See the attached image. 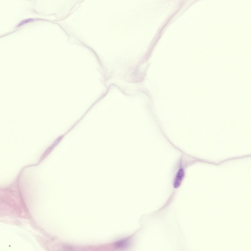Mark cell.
<instances>
[{
    "instance_id": "1",
    "label": "cell",
    "mask_w": 251,
    "mask_h": 251,
    "mask_svg": "<svg viewBox=\"0 0 251 251\" xmlns=\"http://www.w3.org/2000/svg\"><path fill=\"white\" fill-rule=\"evenodd\" d=\"M130 237L125 238L116 241L114 243V247L119 250L126 249L130 247L131 243Z\"/></svg>"
},
{
    "instance_id": "2",
    "label": "cell",
    "mask_w": 251,
    "mask_h": 251,
    "mask_svg": "<svg viewBox=\"0 0 251 251\" xmlns=\"http://www.w3.org/2000/svg\"><path fill=\"white\" fill-rule=\"evenodd\" d=\"M184 176V172L182 168L179 169L174 179L173 186L175 188H178L180 185Z\"/></svg>"
},
{
    "instance_id": "3",
    "label": "cell",
    "mask_w": 251,
    "mask_h": 251,
    "mask_svg": "<svg viewBox=\"0 0 251 251\" xmlns=\"http://www.w3.org/2000/svg\"><path fill=\"white\" fill-rule=\"evenodd\" d=\"M33 19H32L30 18L21 21L17 25L18 26H20L23 24L27 23L30 22L32 21Z\"/></svg>"
}]
</instances>
